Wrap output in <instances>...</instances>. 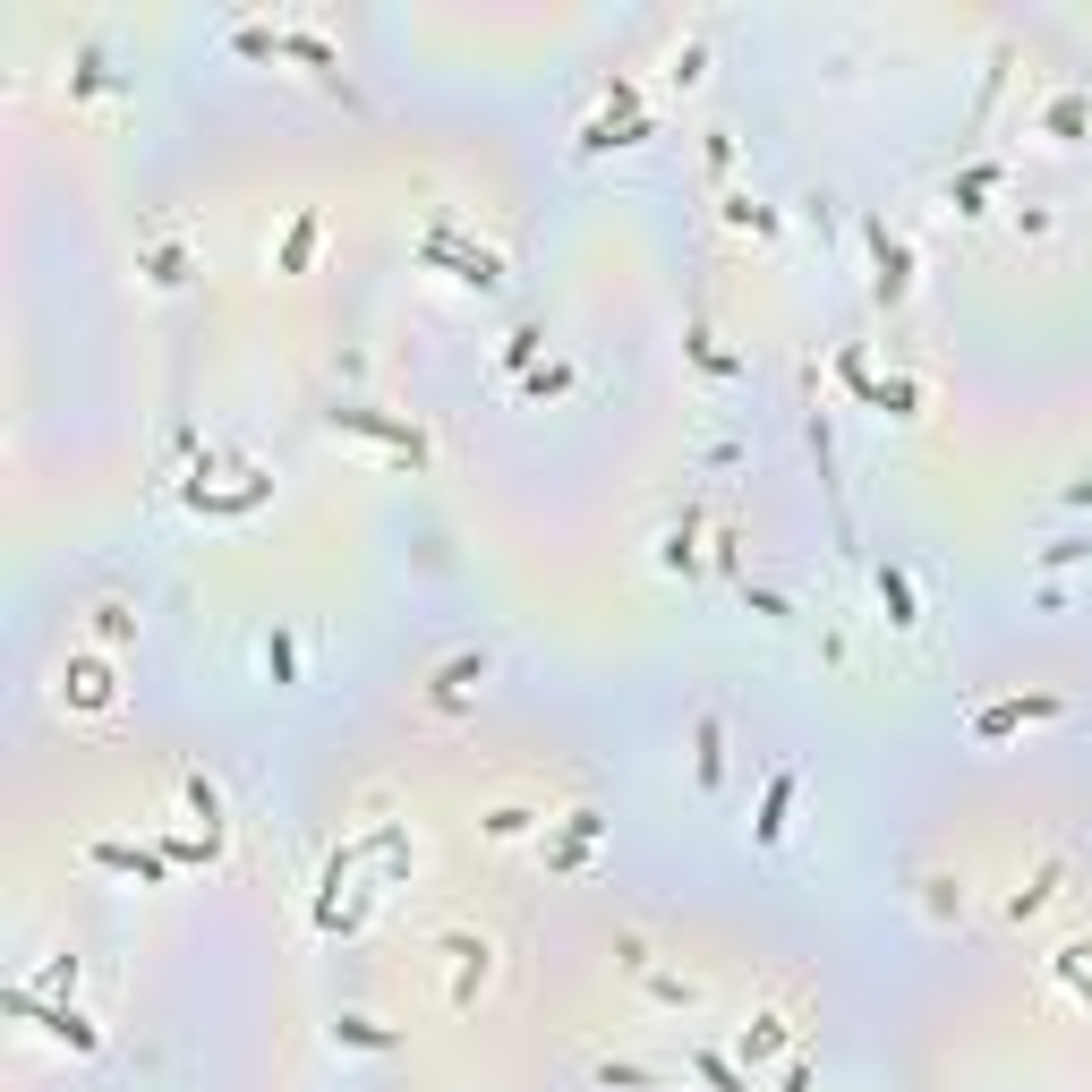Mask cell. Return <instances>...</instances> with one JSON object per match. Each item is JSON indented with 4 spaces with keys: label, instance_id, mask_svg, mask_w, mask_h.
Here are the masks:
<instances>
[{
    "label": "cell",
    "instance_id": "1",
    "mask_svg": "<svg viewBox=\"0 0 1092 1092\" xmlns=\"http://www.w3.org/2000/svg\"><path fill=\"white\" fill-rule=\"evenodd\" d=\"M1059 700H998V709H981V734H1007V726H1024V718H1050Z\"/></svg>",
    "mask_w": 1092,
    "mask_h": 1092
},
{
    "label": "cell",
    "instance_id": "2",
    "mask_svg": "<svg viewBox=\"0 0 1092 1092\" xmlns=\"http://www.w3.org/2000/svg\"><path fill=\"white\" fill-rule=\"evenodd\" d=\"M870 247H879V299H896L905 290V247L888 240V231H870Z\"/></svg>",
    "mask_w": 1092,
    "mask_h": 1092
},
{
    "label": "cell",
    "instance_id": "3",
    "mask_svg": "<svg viewBox=\"0 0 1092 1092\" xmlns=\"http://www.w3.org/2000/svg\"><path fill=\"white\" fill-rule=\"evenodd\" d=\"M879 598H888L896 623H913V590H905V572H888V564H879Z\"/></svg>",
    "mask_w": 1092,
    "mask_h": 1092
},
{
    "label": "cell",
    "instance_id": "4",
    "mask_svg": "<svg viewBox=\"0 0 1092 1092\" xmlns=\"http://www.w3.org/2000/svg\"><path fill=\"white\" fill-rule=\"evenodd\" d=\"M785 794H794V777H777V785H768V811H760V837H777V828H785Z\"/></svg>",
    "mask_w": 1092,
    "mask_h": 1092
},
{
    "label": "cell",
    "instance_id": "5",
    "mask_svg": "<svg viewBox=\"0 0 1092 1092\" xmlns=\"http://www.w3.org/2000/svg\"><path fill=\"white\" fill-rule=\"evenodd\" d=\"M777 1041H785V1024H777V1016H768V1024H751V1033H742V1050H751V1059H760V1050H777Z\"/></svg>",
    "mask_w": 1092,
    "mask_h": 1092
}]
</instances>
